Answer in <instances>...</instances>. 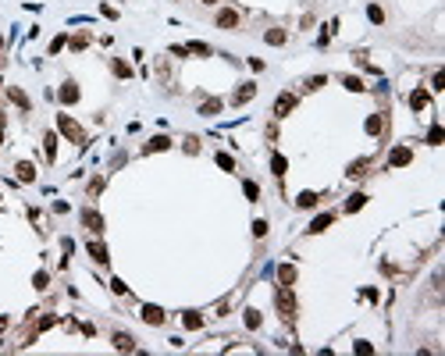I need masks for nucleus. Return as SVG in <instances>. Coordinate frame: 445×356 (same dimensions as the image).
Returning <instances> with one entry per match:
<instances>
[{"mask_svg":"<svg viewBox=\"0 0 445 356\" xmlns=\"http://www.w3.org/2000/svg\"><path fill=\"white\" fill-rule=\"evenodd\" d=\"M0 146H4V125H0Z\"/></svg>","mask_w":445,"mask_h":356,"instance_id":"nucleus-47","label":"nucleus"},{"mask_svg":"<svg viewBox=\"0 0 445 356\" xmlns=\"http://www.w3.org/2000/svg\"><path fill=\"white\" fill-rule=\"evenodd\" d=\"M64 43H68V36H57L54 43H50V54H61V50H64Z\"/></svg>","mask_w":445,"mask_h":356,"instance_id":"nucleus-38","label":"nucleus"},{"mask_svg":"<svg viewBox=\"0 0 445 356\" xmlns=\"http://www.w3.org/2000/svg\"><path fill=\"white\" fill-rule=\"evenodd\" d=\"M57 96H61V103H78V86L75 82H64L57 89Z\"/></svg>","mask_w":445,"mask_h":356,"instance_id":"nucleus-11","label":"nucleus"},{"mask_svg":"<svg viewBox=\"0 0 445 356\" xmlns=\"http://www.w3.org/2000/svg\"><path fill=\"white\" fill-rule=\"evenodd\" d=\"M100 189H103V178H93L89 182V196H100Z\"/></svg>","mask_w":445,"mask_h":356,"instance_id":"nucleus-43","label":"nucleus"},{"mask_svg":"<svg viewBox=\"0 0 445 356\" xmlns=\"http://www.w3.org/2000/svg\"><path fill=\"white\" fill-rule=\"evenodd\" d=\"M189 54H199V57H210V47H207V43H189Z\"/></svg>","mask_w":445,"mask_h":356,"instance_id":"nucleus-34","label":"nucleus"},{"mask_svg":"<svg viewBox=\"0 0 445 356\" xmlns=\"http://www.w3.org/2000/svg\"><path fill=\"white\" fill-rule=\"evenodd\" d=\"M8 328V317H4V313H0V331H4Z\"/></svg>","mask_w":445,"mask_h":356,"instance_id":"nucleus-46","label":"nucleus"},{"mask_svg":"<svg viewBox=\"0 0 445 356\" xmlns=\"http://www.w3.org/2000/svg\"><path fill=\"white\" fill-rule=\"evenodd\" d=\"M342 86H346L349 93H363V89H367V86H363V82H360L356 75H346V78H342Z\"/></svg>","mask_w":445,"mask_h":356,"instance_id":"nucleus-27","label":"nucleus"},{"mask_svg":"<svg viewBox=\"0 0 445 356\" xmlns=\"http://www.w3.org/2000/svg\"><path fill=\"white\" fill-rule=\"evenodd\" d=\"M217 168H225V171H235V161L228 153H217Z\"/></svg>","mask_w":445,"mask_h":356,"instance_id":"nucleus-35","label":"nucleus"},{"mask_svg":"<svg viewBox=\"0 0 445 356\" xmlns=\"http://www.w3.org/2000/svg\"><path fill=\"white\" fill-rule=\"evenodd\" d=\"M363 203H367V196H363V192H353V196H349V200H346V214H353V210H360Z\"/></svg>","mask_w":445,"mask_h":356,"instance_id":"nucleus-20","label":"nucleus"},{"mask_svg":"<svg viewBox=\"0 0 445 356\" xmlns=\"http://www.w3.org/2000/svg\"><path fill=\"white\" fill-rule=\"evenodd\" d=\"M15 171H18V182H36V168H32L29 161H22Z\"/></svg>","mask_w":445,"mask_h":356,"instance_id":"nucleus-18","label":"nucleus"},{"mask_svg":"<svg viewBox=\"0 0 445 356\" xmlns=\"http://www.w3.org/2000/svg\"><path fill=\"white\" fill-rule=\"evenodd\" d=\"M253 235H257V239H264V235H267V221H253Z\"/></svg>","mask_w":445,"mask_h":356,"instance_id":"nucleus-39","label":"nucleus"},{"mask_svg":"<svg viewBox=\"0 0 445 356\" xmlns=\"http://www.w3.org/2000/svg\"><path fill=\"white\" fill-rule=\"evenodd\" d=\"M346 175H349V178H363V175H367V161H353Z\"/></svg>","mask_w":445,"mask_h":356,"instance_id":"nucleus-30","label":"nucleus"},{"mask_svg":"<svg viewBox=\"0 0 445 356\" xmlns=\"http://www.w3.org/2000/svg\"><path fill=\"white\" fill-rule=\"evenodd\" d=\"M110 342H114V349H118V352H136V338H132V335H125V331H118Z\"/></svg>","mask_w":445,"mask_h":356,"instance_id":"nucleus-9","label":"nucleus"},{"mask_svg":"<svg viewBox=\"0 0 445 356\" xmlns=\"http://www.w3.org/2000/svg\"><path fill=\"white\" fill-rule=\"evenodd\" d=\"M427 100H431V96H427V89H413V93H410V107H413V110H424V107H427Z\"/></svg>","mask_w":445,"mask_h":356,"instance_id":"nucleus-13","label":"nucleus"},{"mask_svg":"<svg viewBox=\"0 0 445 356\" xmlns=\"http://www.w3.org/2000/svg\"><path fill=\"white\" fill-rule=\"evenodd\" d=\"M57 129H61V136L71 139V143H82V139H86V132L78 129V122H75L71 114H57Z\"/></svg>","mask_w":445,"mask_h":356,"instance_id":"nucleus-2","label":"nucleus"},{"mask_svg":"<svg viewBox=\"0 0 445 356\" xmlns=\"http://www.w3.org/2000/svg\"><path fill=\"white\" fill-rule=\"evenodd\" d=\"M363 129H367L371 136H378V132L385 129V117H381V114H371V117H367V125H363Z\"/></svg>","mask_w":445,"mask_h":356,"instance_id":"nucleus-21","label":"nucleus"},{"mask_svg":"<svg viewBox=\"0 0 445 356\" xmlns=\"http://www.w3.org/2000/svg\"><path fill=\"white\" fill-rule=\"evenodd\" d=\"M285 168H289V161H285V157H281V153H274V157H271V171H274V175L281 178V175H285Z\"/></svg>","mask_w":445,"mask_h":356,"instance_id":"nucleus-22","label":"nucleus"},{"mask_svg":"<svg viewBox=\"0 0 445 356\" xmlns=\"http://www.w3.org/2000/svg\"><path fill=\"white\" fill-rule=\"evenodd\" d=\"M264 39H267L271 47H281V43H285V32H281V29H267V32H264Z\"/></svg>","mask_w":445,"mask_h":356,"instance_id":"nucleus-24","label":"nucleus"},{"mask_svg":"<svg viewBox=\"0 0 445 356\" xmlns=\"http://www.w3.org/2000/svg\"><path fill=\"white\" fill-rule=\"evenodd\" d=\"M274 303H278V313H281V321H296V292H292V285H281L278 289V296H274Z\"/></svg>","mask_w":445,"mask_h":356,"instance_id":"nucleus-1","label":"nucleus"},{"mask_svg":"<svg viewBox=\"0 0 445 356\" xmlns=\"http://www.w3.org/2000/svg\"><path fill=\"white\" fill-rule=\"evenodd\" d=\"M32 285H36L39 292H43V289L50 285V278H47V271H36V274H32Z\"/></svg>","mask_w":445,"mask_h":356,"instance_id":"nucleus-32","label":"nucleus"},{"mask_svg":"<svg viewBox=\"0 0 445 356\" xmlns=\"http://www.w3.org/2000/svg\"><path fill=\"white\" fill-rule=\"evenodd\" d=\"M82 224H86L93 235H100V231H103V217H100L93 207H86V210H82Z\"/></svg>","mask_w":445,"mask_h":356,"instance_id":"nucleus-5","label":"nucleus"},{"mask_svg":"<svg viewBox=\"0 0 445 356\" xmlns=\"http://www.w3.org/2000/svg\"><path fill=\"white\" fill-rule=\"evenodd\" d=\"M431 89H438V93L445 89V71H434V78H431Z\"/></svg>","mask_w":445,"mask_h":356,"instance_id":"nucleus-37","label":"nucleus"},{"mask_svg":"<svg viewBox=\"0 0 445 356\" xmlns=\"http://www.w3.org/2000/svg\"><path fill=\"white\" fill-rule=\"evenodd\" d=\"M168 146H171L168 136H157V139H150V143L143 146V153H157V150H168Z\"/></svg>","mask_w":445,"mask_h":356,"instance_id":"nucleus-15","label":"nucleus"},{"mask_svg":"<svg viewBox=\"0 0 445 356\" xmlns=\"http://www.w3.org/2000/svg\"><path fill=\"white\" fill-rule=\"evenodd\" d=\"M221 100H203V107H199V114H203V117H214V114H221Z\"/></svg>","mask_w":445,"mask_h":356,"instance_id":"nucleus-19","label":"nucleus"},{"mask_svg":"<svg viewBox=\"0 0 445 356\" xmlns=\"http://www.w3.org/2000/svg\"><path fill=\"white\" fill-rule=\"evenodd\" d=\"M8 96H11V103H18L22 110H29V107H32V103H29V96H25L18 86H11V89H8Z\"/></svg>","mask_w":445,"mask_h":356,"instance_id":"nucleus-17","label":"nucleus"},{"mask_svg":"<svg viewBox=\"0 0 445 356\" xmlns=\"http://www.w3.org/2000/svg\"><path fill=\"white\" fill-rule=\"evenodd\" d=\"M203 4H217V0H203Z\"/></svg>","mask_w":445,"mask_h":356,"instance_id":"nucleus-48","label":"nucleus"},{"mask_svg":"<svg viewBox=\"0 0 445 356\" xmlns=\"http://www.w3.org/2000/svg\"><path fill=\"white\" fill-rule=\"evenodd\" d=\"M353 349H356V352H363V356H371V352H374V345H371V342H356Z\"/></svg>","mask_w":445,"mask_h":356,"instance_id":"nucleus-41","label":"nucleus"},{"mask_svg":"<svg viewBox=\"0 0 445 356\" xmlns=\"http://www.w3.org/2000/svg\"><path fill=\"white\" fill-rule=\"evenodd\" d=\"M320 86H324V75H313L310 82H306V89H320Z\"/></svg>","mask_w":445,"mask_h":356,"instance_id":"nucleus-42","label":"nucleus"},{"mask_svg":"<svg viewBox=\"0 0 445 356\" xmlns=\"http://www.w3.org/2000/svg\"><path fill=\"white\" fill-rule=\"evenodd\" d=\"M110 68H114V75H118V78H132V64H129V61H114Z\"/></svg>","mask_w":445,"mask_h":356,"instance_id":"nucleus-29","label":"nucleus"},{"mask_svg":"<svg viewBox=\"0 0 445 356\" xmlns=\"http://www.w3.org/2000/svg\"><path fill=\"white\" fill-rule=\"evenodd\" d=\"M313 203H317V192H310V189H306V192H299V196H296V207H306V210H310V207H313Z\"/></svg>","mask_w":445,"mask_h":356,"instance_id":"nucleus-28","label":"nucleus"},{"mask_svg":"<svg viewBox=\"0 0 445 356\" xmlns=\"http://www.w3.org/2000/svg\"><path fill=\"white\" fill-rule=\"evenodd\" d=\"M0 47H4V39H0Z\"/></svg>","mask_w":445,"mask_h":356,"instance_id":"nucleus-49","label":"nucleus"},{"mask_svg":"<svg viewBox=\"0 0 445 356\" xmlns=\"http://www.w3.org/2000/svg\"><path fill=\"white\" fill-rule=\"evenodd\" d=\"M242 192H246V200H257V196H260L257 182H242Z\"/></svg>","mask_w":445,"mask_h":356,"instance_id":"nucleus-33","label":"nucleus"},{"mask_svg":"<svg viewBox=\"0 0 445 356\" xmlns=\"http://www.w3.org/2000/svg\"><path fill=\"white\" fill-rule=\"evenodd\" d=\"M410 161H413V150H410V146H395V150L388 153V164H392V168H406Z\"/></svg>","mask_w":445,"mask_h":356,"instance_id":"nucleus-3","label":"nucleus"},{"mask_svg":"<svg viewBox=\"0 0 445 356\" xmlns=\"http://www.w3.org/2000/svg\"><path fill=\"white\" fill-rule=\"evenodd\" d=\"M296 110V93H281L278 100H274V114L278 117H285V114H292Z\"/></svg>","mask_w":445,"mask_h":356,"instance_id":"nucleus-4","label":"nucleus"},{"mask_svg":"<svg viewBox=\"0 0 445 356\" xmlns=\"http://www.w3.org/2000/svg\"><path fill=\"white\" fill-rule=\"evenodd\" d=\"M139 317H143L146 324H153V328H157V324H164V310L150 303V306H143V313H139Z\"/></svg>","mask_w":445,"mask_h":356,"instance_id":"nucleus-7","label":"nucleus"},{"mask_svg":"<svg viewBox=\"0 0 445 356\" xmlns=\"http://www.w3.org/2000/svg\"><path fill=\"white\" fill-rule=\"evenodd\" d=\"M110 289H114L118 296H125V292H129V285H125V282H121V278H114V282H110Z\"/></svg>","mask_w":445,"mask_h":356,"instance_id":"nucleus-40","label":"nucleus"},{"mask_svg":"<svg viewBox=\"0 0 445 356\" xmlns=\"http://www.w3.org/2000/svg\"><path fill=\"white\" fill-rule=\"evenodd\" d=\"M89 257H93L96 264H107V260H110V257H107V246H103V243H96V239L89 243Z\"/></svg>","mask_w":445,"mask_h":356,"instance_id":"nucleus-14","label":"nucleus"},{"mask_svg":"<svg viewBox=\"0 0 445 356\" xmlns=\"http://www.w3.org/2000/svg\"><path fill=\"white\" fill-rule=\"evenodd\" d=\"M242 321H246V328H250V331H257V328H260V321H264V317H260V310H253V306H250V310H246V313H242Z\"/></svg>","mask_w":445,"mask_h":356,"instance_id":"nucleus-16","label":"nucleus"},{"mask_svg":"<svg viewBox=\"0 0 445 356\" xmlns=\"http://www.w3.org/2000/svg\"><path fill=\"white\" fill-rule=\"evenodd\" d=\"M278 282H281V285H296V267H292V264H281V267H278Z\"/></svg>","mask_w":445,"mask_h":356,"instance_id":"nucleus-12","label":"nucleus"},{"mask_svg":"<svg viewBox=\"0 0 445 356\" xmlns=\"http://www.w3.org/2000/svg\"><path fill=\"white\" fill-rule=\"evenodd\" d=\"M43 150H47V161H54V153H57V136L54 132L43 136Z\"/></svg>","mask_w":445,"mask_h":356,"instance_id":"nucleus-23","label":"nucleus"},{"mask_svg":"<svg viewBox=\"0 0 445 356\" xmlns=\"http://www.w3.org/2000/svg\"><path fill=\"white\" fill-rule=\"evenodd\" d=\"M185 153H199V143H196V139H192V136H189V139H185Z\"/></svg>","mask_w":445,"mask_h":356,"instance_id":"nucleus-44","label":"nucleus"},{"mask_svg":"<svg viewBox=\"0 0 445 356\" xmlns=\"http://www.w3.org/2000/svg\"><path fill=\"white\" fill-rule=\"evenodd\" d=\"M217 29H239V11H232V8L217 11Z\"/></svg>","mask_w":445,"mask_h":356,"instance_id":"nucleus-8","label":"nucleus"},{"mask_svg":"<svg viewBox=\"0 0 445 356\" xmlns=\"http://www.w3.org/2000/svg\"><path fill=\"white\" fill-rule=\"evenodd\" d=\"M367 18H371L374 25H385V11H381L378 4H371V8H367Z\"/></svg>","mask_w":445,"mask_h":356,"instance_id":"nucleus-31","label":"nucleus"},{"mask_svg":"<svg viewBox=\"0 0 445 356\" xmlns=\"http://www.w3.org/2000/svg\"><path fill=\"white\" fill-rule=\"evenodd\" d=\"M253 96H257V86H253V82H246V86H239V89H235L232 103H235V107H239V103H250Z\"/></svg>","mask_w":445,"mask_h":356,"instance_id":"nucleus-10","label":"nucleus"},{"mask_svg":"<svg viewBox=\"0 0 445 356\" xmlns=\"http://www.w3.org/2000/svg\"><path fill=\"white\" fill-rule=\"evenodd\" d=\"M182 324H185L189 331H196V328H203V317H199V313H192V310H189L185 317H182Z\"/></svg>","mask_w":445,"mask_h":356,"instance_id":"nucleus-25","label":"nucleus"},{"mask_svg":"<svg viewBox=\"0 0 445 356\" xmlns=\"http://www.w3.org/2000/svg\"><path fill=\"white\" fill-rule=\"evenodd\" d=\"M171 54H175V57H189V47H178V43H175V47H171Z\"/></svg>","mask_w":445,"mask_h":356,"instance_id":"nucleus-45","label":"nucleus"},{"mask_svg":"<svg viewBox=\"0 0 445 356\" xmlns=\"http://www.w3.org/2000/svg\"><path fill=\"white\" fill-rule=\"evenodd\" d=\"M441 139H445V129H441V125H431V132H427V146H441Z\"/></svg>","mask_w":445,"mask_h":356,"instance_id":"nucleus-26","label":"nucleus"},{"mask_svg":"<svg viewBox=\"0 0 445 356\" xmlns=\"http://www.w3.org/2000/svg\"><path fill=\"white\" fill-rule=\"evenodd\" d=\"M331 221H335V214H331V210H324V214H317V217L310 221V228H306V231H310V235H317V231L331 228Z\"/></svg>","mask_w":445,"mask_h":356,"instance_id":"nucleus-6","label":"nucleus"},{"mask_svg":"<svg viewBox=\"0 0 445 356\" xmlns=\"http://www.w3.org/2000/svg\"><path fill=\"white\" fill-rule=\"evenodd\" d=\"M86 43H89V36H86V32H78V36L71 39V50H86Z\"/></svg>","mask_w":445,"mask_h":356,"instance_id":"nucleus-36","label":"nucleus"}]
</instances>
